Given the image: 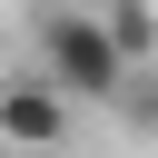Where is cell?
Here are the masks:
<instances>
[{"label":"cell","instance_id":"obj_3","mask_svg":"<svg viewBox=\"0 0 158 158\" xmlns=\"http://www.w3.org/2000/svg\"><path fill=\"white\" fill-rule=\"evenodd\" d=\"M99 20H109V40L128 49V69L158 59V0H99Z\"/></svg>","mask_w":158,"mask_h":158},{"label":"cell","instance_id":"obj_2","mask_svg":"<svg viewBox=\"0 0 158 158\" xmlns=\"http://www.w3.org/2000/svg\"><path fill=\"white\" fill-rule=\"evenodd\" d=\"M69 138V99L40 79V69H20V79H0V148H59Z\"/></svg>","mask_w":158,"mask_h":158},{"label":"cell","instance_id":"obj_1","mask_svg":"<svg viewBox=\"0 0 158 158\" xmlns=\"http://www.w3.org/2000/svg\"><path fill=\"white\" fill-rule=\"evenodd\" d=\"M30 49H40V79H49L69 109H118V89L138 79L128 49L109 40L99 0H49V10L30 20Z\"/></svg>","mask_w":158,"mask_h":158}]
</instances>
